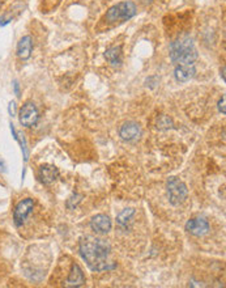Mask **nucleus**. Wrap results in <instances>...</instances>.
I'll use <instances>...</instances> for the list:
<instances>
[{"label": "nucleus", "instance_id": "f257e3e1", "mask_svg": "<svg viewBox=\"0 0 226 288\" xmlns=\"http://www.w3.org/2000/svg\"><path fill=\"white\" fill-rule=\"evenodd\" d=\"M110 250H111L110 244L102 239L85 237L80 241V254L82 260L85 261L90 270L97 273L115 268L114 265H109L107 262Z\"/></svg>", "mask_w": 226, "mask_h": 288}, {"label": "nucleus", "instance_id": "f03ea898", "mask_svg": "<svg viewBox=\"0 0 226 288\" xmlns=\"http://www.w3.org/2000/svg\"><path fill=\"white\" fill-rule=\"evenodd\" d=\"M170 59L177 64L192 66L198 59V51L189 37H181L170 45Z\"/></svg>", "mask_w": 226, "mask_h": 288}, {"label": "nucleus", "instance_id": "7ed1b4c3", "mask_svg": "<svg viewBox=\"0 0 226 288\" xmlns=\"http://www.w3.org/2000/svg\"><path fill=\"white\" fill-rule=\"evenodd\" d=\"M136 12V5L132 1H122L110 8L105 18L107 22H124L134 17Z\"/></svg>", "mask_w": 226, "mask_h": 288}, {"label": "nucleus", "instance_id": "20e7f679", "mask_svg": "<svg viewBox=\"0 0 226 288\" xmlns=\"http://www.w3.org/2000/svg\"><path fill=\"white\" fill-rule=\"evenodd\" d=\"M166 188H168L169 201H170L172 205L178 206L187 199V195H189L187 186H186L185 182H182L179 178L177 177L169 178L168 184H166Z\"/></svg>", "mask_w": 226, "mask_h": 288}, {"label": "nucleus", "instance_id": "39448f33", "mask_svg": "<svg viewBox=\"0 0 226 288\" xmlns=\"http://www.w3.org/2000/svg\"><path fill=\"white\" fill-rule=\"evenodd\" d=\"M18 119L24 127H33L37 125L38 119H39V111H38L37 106L33 102H26L22 105V108L18 113Z\"/></svg>", "mask_w": 226, "mask_h": 288}, {"label": "nucleus", "instance_id": "423d86ee", "mask_svg": "<svg viewBox=\"0 0 226 288\" xmlns=\"http://www.w3.org/2000/svg\"><path fill=\"white\" fill-rule=\"evenodd\" d=\"M33 209H34V201L31 198H25L18 202V205L14 207L13 211V222L16 227H21L24 224Z\"/></svg>", "mask_w": 226, "mask_h": 288}, {"label": "nucleus", "instance_id": "0eeeda50", "mask_svg": "<svg viewBox=\"0 0 226 288\" xmlns=\"http://www.w3.org/2000/svg\"><path fill=\"white\" fill-rule=\"evenodd\" d=\"M186 231L191 233L192 236H204L209 232V223L204 218L190 219L186 224Z\"/></svg>", "mask_w": 226, "mask_h": 288}, {"label": "nucleus", "instance_id": "6e6552de", "mask_svg": "<svg viewBox=\"0 0 226 288\" xmlns=\"http://www.w3.org/2000/svg\"><path fill=\"white\" fill-rule=\"evenodd\" d=\"M119 135L122 139L127 140V142H132V140L139 139L141 136L140 126L137 125L136 122H126V123H123V126L120 127Z\"/></svg>", "mask_w": 226, "mask_h": 288}, {"label": "nucleus", "instance_id": "1a4fd4ad", "mask_svg": "<svg viewBox=\"0 0 226 288\" xmlns=\"http://www.w3.org/2000/svg\"><path fill=\"white\" fill-rule=\"evenodd\" d=\"M38 178L41 181L42 184L50 185L52 182L59 178V170L55 165L51 164H45V165H41L39 169H38Z\"/></svg>", "mask_w": 226, "mask_h": 288}, {"label": "nucleus", "instance_id": "9d476101", "mask_svg": "<svg viewBox=\"0 0 226 288\" xmlns=\"http://www.w3.org/2000/svg\"><path fill=\"white\" fill-rule=\"evenodd\" d=\"M111 227H113L111 220L106 215H96L90 220V228L96 233H100V235L109 233L111 231Z\"/></svg>", "mask_w": 226, "mask_h": 288}, {"label": "nucleus", "instance_id": "9b49d317", "mask_svg": "<svg viewBox=\"0 0 226 288\" xmlns=\"http://www.w3.org/2000/svg\"><path fill=\"white\" fill-rule=\"evenodd\" d=\"M84 285H85V278H84L82 270L80 269L79 265L73 264L72 270L69 273V277L68 279H67L65 286H67V287H81V286Z\"/></svg>", "mask_w": 226, "mask_h": 288}, {"label": "nucleus", "instance_id": "f8f14e48", "mask_svg": "<svg viewBox=\"0 0 226 288\" xmlns=\"http://www.w3.org/2000/svg\"><path fill=\"white\" fill-rule=\"evenodd\" d=\"M196 73V70L195 67H194V64L192 66H190V64H179L177 68H175V79L178 80V81H181V83H186V81H189V80H191L192 77L195 76Z\"/></svg>", "mask_w": 226, "mask_h": 288}, {"label": "nucleus", "instance_id": "ddd939ff", "mask_svg": "<svg viewBox=\"0 0 226 288\" xmlns=\"http://www.w3.org/2000/svg\"><path fill=\"white\" fill-rule=\"evenodd\" d=\"M31 50H33V41L29 35H25L17 43V56L22 60L29 59L31 55Z\"/></svg>", "mask_w": 226, "mask_h": 288}, {"label": "nucleus", "instance_id": "4468645a", "mask_svg": "<svg viewBox=\"0 0 226 288\" xmlns=\"http://www.w3.org/2000/svg\"><path fill=\"white\" fill-rule=\"evenodd\" d=\"M105 58L107 59V62L113 66H120L123 59H122V47L120 46H114V47H110L105 52Z\"/></svg>", "mask_w": 226, "mask_h": 288}, {"label": "nucleus", "instance_id": "2eb2a0df", "mask_svg": "<svg viewBox=\"0 0 226 288\" xmlns=\"http://www.w3.org/2000/svg\"><path fill=\"white\" fill-rule=\"evenodd\" d=\"M134 215H135L134 209H126L123 212H120L119 216L117 218L118 226H119L120 228H127V224L131 222V219H132Z\"/></svg>", "mask_w": 226, "mask_h": 288}, {"label": "nucleus", "instance_id": "dca6fc26", "mask_svg": "<svg viewBox=\"0 0 226 288\" xmlns=\"http://www.w3.org/2000/svg\"><path fill=\"white\" fill-rule=\"evenodd\" d=\"M81 195H72V197H71V198L68 199V201H67V207H68L69 210H73L76 207V206L79 205L80 202H81Z\"/></svg>", "mask_w": 226, "mask_h": 288}, {"label": "nucleus", "instance_id": "f3484780", "mask_svg": "<svg viewBox=\"0 0 226 288\" xmlns=\"http://www.w3.org/2000/svg\"><path fill=\"white\" fill-rule=\"evenodd\" d=\"M12 12H5V13L0 17V26H4V25L9 24L10 21H12Z\"/></svg>", "mask_w": 226, "mask_h": 288}, {"label": "nucleus", "instance_id": "a211bd4d", "mask_svg": "<svg viewBox=\"0 0 226 288\" xmlns=\"http://www.w3.org/2000/svg\"><path fill=\"white\" fill-rule=\"evenodd\" d=\"M219 110L223 113V114H225L226 113V109H225V96H223L221 97V100L219 101Z\"/></svg>", "mask_w": 226, "mask_h": 288}, {"label": "nucleus", "instance_id": "6ab92c4d", "mask_svg": "<svg viewBox=\"0 0 226 288\" xmlns=\"http://www.w3.org/2000/svg\"><path fill=\"white\" fill-rule=\"evenodd\" d=\"M8 113H9L10 117L16 115V104L14 102H9V105H8Z\"/></svg>", "mask_w": 226, "mask_h": 288}, {"label": "nucleus", "instance_id": "aec40b11", "mask_svg": "<svg viewBox=\"0 0 226 288\" xmlns=\"http://www.w3.org/2000/svg\"><path fill=\"white\" fill-rule=\"evenodd\" d=\"M13 89H14V93H16V96H20V85H18L17 80H14L13 81Z\"/></svg>", "mask_w": 226, "mask_h": 288}, {"label": "nucleus", "instance_id": "412c9836", "mask_svg": "<svg viewBox=\"0 0 226 288\" xmlns=\"http://www.w3.org/2000/svg\"><path fill=\"white\" fill-rule=\"evenodd\" d=\"M221 76H223V80L225 81V66H224L223 68H221Z\"/></svg>", "mask_w": 226, "mask_h": 288}, {"label": "nucleus", "instance_id": "4be33fe9", "mask_svg": "<svg viewBox=\"0 0 226 288\" xmlns=\"http://www.w3.org/2000/svg\"><path fill=\"white\" fill-rule=\"evenodd\" d=\"M143 3L148 4V3H152V0H143Z\"/></svg>", "mask_w": 226, "mask_h": 288}, {"label": "nucleus", "instance_id": "5701e85b", "mask_svg": "<svg viewBox=\"0 0 226 288\" xmlns=\"http://www.w3.org/2000/svg\"><path fill=\"white\" fill-rule=\"evenodd\" d=\"M0 5H1V1H0Z\"/></svg>", "mask_w": 226, "mask_h": 288}]
</instances>
